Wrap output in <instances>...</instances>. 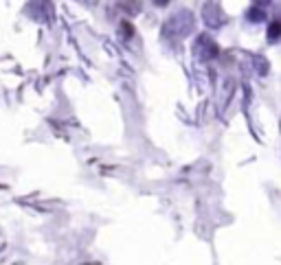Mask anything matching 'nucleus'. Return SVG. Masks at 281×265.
Listing matches in <instances>:
<instances>
[{"label":"nucleus","instance_id":"obj_1","mask_svg":"<svg viewBox=\"0 0 281 265\" xmlns=\"http://www.w3.org/2000/svg\"><path fill=\"white\" fill-rule=\"evenodd\" d=\"M279 35H281V22L274 20L270 27H268V38H270V40H277Z\"/></svg>","mask_w":281,"mask_h":265}]
</instances>
